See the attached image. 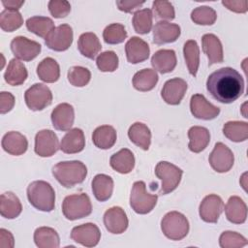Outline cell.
Instances as JSON below:
<instances>
[{
  "instance_id": "cell-48",
  "label": "cell",
  "mask_w": 248,
  "mask_h": 248,
  "mask_svg": "<svg viewBox=\"0 0 248 248\" xmlns=\"http://www.w3.org/2000/svg\"><path fill=\"white\" fill-rule=\"evenodd\" d=\"M47 7L50 15L55 18H63L71 12V5L66 0H50Z\"/></svg>"
},
{
  "instance_id": "cell-10",
  "label": "cell",
  "mask_w": 248,
  "mask_h": 248,
  "mask_svg": "<svg viewBox=\"0 0 248 248\" xmlns=\"http://www.w3.org/2000/svg\"><path fill=\"white\" fill-rule=\"evenodd\" d=\"M42 46L36 42L23 36H16L11 42V50L16 59L31 61L41 52Z\"/></svg>"
},
{
  "instance_id": "cell-9",
  "label": "cell",
  "mask_w": 248,
  "mask_h": 248,
  "mask_svg": "<svg viewBox=\"0 0 248 248\" xmlns=\"http://www.w3.org/2000/svg\"><path fill=\"white\" fill-rule=\"evenodd\" d=\"M73 38L72 27L69 24H60L47 35L45 44L54 51H65L71 46Z\"/></svg>"
},
{
  "instance_id": "cell-31",
  "label": "cell",
  "mask_w": 248,
  "mask_h": 248,
  "mask_svg": "<svg viewBox=\"0 0 248 248\" xmlns=\"http://www.w3.org/2000/svg\"><path fill=\"white\" fill-rule=\"evenodd\" d=\"M116 139V131L110 125L99 126L92 134V141L94 145L100 149L111 148L115 144Z\"/></svg>"
},
{
  "instance_id": "cell-45",
  "label": "cell",
  "mask_w": 248,
  "mask_h": 248,
  "mask_svg": "<svg viewBox=\"0 0 248 248\" xmlns=\"http://www.w3.org/2000/svg\"><path fill=\"white\" fill-rule=\"evenodd\" d=\"M119 59L112 50H107L98 55L96 64L101 72H114L118 68Z\"/></svg>"
},
{
  "instance_id": "cell-14",
  "label": "cell",
  "mask_w": 248,
  "mask_h": 248,
  "mask_svg": "<svg viewBox=\"0 0 248 248\" xmlns=\"http://www.w3.org/2000/svg\"><path fill=\"white\" fill-rule=\"evenodd\" d=\"M224 209L222 199L215 194L207 195L200 203L199 214L202 221L206 223H216Z\"/></svg>"
},
{
  "instance_id": "cell-51",
  "label": "cell",
  "mask_w": 248,
  "mask_h": 248,
  "mask_svg": "<svg viewBox=\"0 0 248 248\" xmlns=\"http://www.w3.org/2000/svg\"><path fill=\"white\" fill-rule=\"evenodd\" d=\"M222 4L234 13H246L247 12V1L246 0H223Z\"/></svg>"
},
{
  "instance_id": "cell-12",
  "label": "cell",
  "mask_w": 248,
  "mask_h": 248,
  "mask_svg": "<svg viewBox=\"0 0 248 248\" xmlns=\"http://www.w3.org/2000/svg\"><path fill=\"white\" fill-rule=\"evenodd\" d=\"M60 149L56 134L48 129L39 131L35 136V153L41 157H50Z\"/></svg>"
},
{
  "instance_id": "cell-46",
  "label": "cell",
  "mask_w": 248,
  "mask_h": 248,
  "mask_svg": "<svg viewBox=\"0 0 248 248\" xmlns=\"http://www.w3.org/2000/svg\"><path fill=\"white\" fill-rule=\"evenodd\" d=\"M219 244L222 248H239L247 244V239L236 232H223L219 237Z\"/></svg>"
},
{
  "instance_id": "cell-50",
  "label": "cell",
  "mask_w": 248,
  "mask_h": 248,
  "mask_svg": "<svg viewBox=\"0 0 248 248\" xmlns=\"http://www.w3.org/2000/svg\"><path fill=\"white\" fill-rule=\"evenodd\" d=\"M144 4V1H136V0H117L116 6L118 10L124 13H133Z\"/></svg>"
},
{
  "instance_id": "cell-24",
  "label": "cell",
  "mask_w": 248,
  "mask_h": 248,
  "mask_svg": "<svg viewBox=\"0 0 248 248\" xmlns=\"http://www.w3.org/2000/svg\"><path fill=\"white\" fill-rule=\"evenodd\" d=\"M225 214L232 224H243L247 218V205L240 197L232 196L225 205Z\"/></svg>"
},
{
  "instance_id": "cell-29",
  "label": "cell",
  "mask_w": 248,
  "mask_h": 248,
  "mask_svg": "<svg viewBox=\"0 0 248 248\" xmlns=\"http://www.w3.org/2000/svg\"><path fill=\"white\" fill-rule=\"evenodd\" d=\"M189 149L194 153H200L206 148L210 141L208 129L202 126H193L188 131Z\"/></svg>"
},
{
  "instance_id": "cell-55",
  "label": "cell",
  "mask_w": 248,
  "mask_h": 248,
  "mask_svg": "<svg viewBox=\"0 0 248 248\" xmlns=\"http://www.w3.org/2000/svg\"><path fill=\"white\" fill-rule=\"evenodd\" d=\"M245 107H246V103H244V104H243V105H242V110H243V112H242V113H243V116H244V117H246V118H247V117H248V116H247V114H246V113H245V112H244V110H245Z\"/></svg>"
},
{
  "instance_id": "cell-52",
  "label": "cell",
  "mask_w": 248,
  "mask_h": 248,
  "mask_svg": "<svg viewBox=\"0 0 248 248\" xmlns=\"http://www.w3.org/2000/svg\"><path fill=\"white\" fill-rule=\"evenodd\" d=\"M15 245L14 236L6 229H0V248H13Z\"/></svg>"
},
{
  "instance_id": "cell-26",
  "label": "cell",
  "mask_w": 248,
  "mask_h": 248,
  "mask_svg": "<svg viewBox=\"0 0 248 248\" xmlns=\"http://www.w3.org/2000/svg\"><path fill=\"white\" fill-rule=\"evenodd\" d=\"M78 49L84 57L94 59L101 51L102 45L95 33L85 32L82 33L78 40Z\"/></svg>"
},
{
  "instance_id": "cell-41",
  "label": "cell",
  "mask_w": 248,
  "mask_h": 248,
  "mask_svg": "<svg viewBox=\"0 0 248 248\" xmlns=\"http://www.w3.org/2000/svg\"><path fill=\"white\" fill-rule=\"evenodd\" d=\"M23 18L18 11L4 10L0 14V27L5 32H13L20 28Z\"/></svg>"
},
{
  "instance_id": "cell-1",
  "label": "cell",
  "mask_w": 248,
  "mask_h": 248,
  "mask_svg": "<svg viewBox=\"0 0 248 248\" xmlns=\"http://www.w3.org/2000/svg\"><path fill=\"white\" fill-rule=\"evenodd\" d=\"M206 89L216 101L231 104L243 94L244 79L236 70L224 67L209 75Z\"/></svg>"
},
{
  "instance_id": "cell-18",
  "label": "cell",
  "mask_w": 248,
  "mask_h": 248,
  "mask_svg": "<svg viewBox=\"0 0 248 248\" xmlns=\"http://www.w3.org/2000/svg\"><path fill=\"white\" fill-rule=\"evenodd\" d=\"M52 126L58 131H69L74 124L75 109L74 107L68 103L57 105L50 115Z\"/></svg>"
},
{
  "instance_id": "cell-11",
  "label": "cell",
  "mask_w": 248,
  "mask_h": 248,
  "mask_svg": "<svg viewBox=\"0 0 248 248\" xmlns=\"http://www.w3.org/2000/svg\"><path fill=\"white\" fill-rule=\"evenodd\" d=\"M208 161L215 171L223 173L229 171L232 168L234 156L232 151L226 144L217 142L209 155Z\"/></svg>"
},
{
  "instance_id": "cell-28",
  "label": "cell",
  "mask_w": 248,
  "mask_h": 248,
  "mask_svg": "<svg viewBox=\"0 0 248 248\" xmlns=\"http://www.w3.org/2000/svg\"><path fill=\"white\" fill-rule=\"evenodd\" d=\"M91 187L96 200L99 202H106L112 195L113 180L109 175L99 173L94 176L91 182Z\"/></svg>"
},
{
  "instance_id": "cell-2",
  "label": "cell",
  "mask_w": 248,
  "mask_h": 248,
  "mask_svg": "<svg viewBox=\"0 0 248 248\" xmlns=\"http://www.w3.org/2000/svg\"><path fill=\"white\" fill-rule=\"evenodd\" d=\"M52 175L62 186L71 188L84 181L87 168L78 160L59 162L52 168Z\"/></svg>"
},
{
  "instance_id": "cell-19",
  "label": "cell",
  "mask_w": 248,
  "mask_h": 248,
  "mask_svg": "<svg viewBox=\"0 0 248 248\" xmlns=\"http://www.w3.org/2000/svg\"><path fill=\"white\" fill-rule=\"evenodd\" d=\"M180 33L181 29L178 24L162 20L153 27V42L156 45L173 43L178 39Z\"/></svg>"
},
{
  "instance_id": "cell-22",
  "label": "cell",
  "mask_w": 248,
  "mask_h": 248,
  "mask_svg": "<svg viewBox=\"0 0 248 248\" xmlns=\"http://www.w3.org/2000/svg\"><path fill=\"white\" fill-rule=\"evenodd\" d=\"M85 147L84 133L79 128L70 129L62 138L60 149L66 154H76L82 151Z\"/></svg>"
},
{
  "instance_id": "cell-34",
  "label": "cell",
  "mask_w": 248,
  "mask_h": 248,
  "mask_svg": "<svg viewBox=\"0 0 248 248\" xmlns=\"http://www.w3.org/2000/svg\"><path fill=\"white\" fill-rule=\"evenodd\" d=\"M34 242L39 248H58L60 238L54 229L40 227L34 232Z\"/></svg>"
},
{
  "instance_id": "cell-42",
  "label": "cell",
  "mask_w": 248,
  "mask_h": 248,
  "mask_svg": "<svg viewBox=\"0 0 248 248\" xmlns=\"http://www.w3.org/2000/svg\"><path fill=\"white\" fill-rule=\"evenodd\" d=\"M127 38V31L121 23H111L103 31V39L108 45L121 44Z\"/></svg>"
},
{
  "instance_id": "cell-7",
  "label": "cell",
  "mask_w": 248,
  "mask_h": 248,
  "mask_svg": "<svg viewBox=\"0 0 248 248\" xmlns=\"http://www.w3.org/2000/svg\"><path fill=\"white\" fill-rule=\"evenodd\" d=\"M158 196L147 192L143 181H136L133 184L130 195V205L138 214H147L155 207Z\"/></svg>"
},
{
  "instance_id": "cell-44",
  "label": "cell",
  "mask_w": 248,
  "mask_h": 248,
  "mask_svg": "<svg viewBox=\"0 0 248 248\" xmlns=\"http://www.w3.org/2000/svg\"><path fill=\"white\" fill-rule=\"evenodd\" d=\"M69 82L77 87H83L91 79V73L87 68L81 66H73L69 69L67 75Z\"/></svg>"
},
{
  "instance_id": "cell-36",
  "label": "cell",
  "mask_w": 248,
  "mask_h": 248,
  "mask_svg": "<svg viewBox=\"0 0 248 248\" xmlns=\"http://www.w3.org/2000/svg\"><path fill=\"white\" fill-rule=\"evenodd\" d=\"M158 75L153 69H142L137 72L133 77V86L135 89L146 92L152 90L158 82Z\"/></svg>"
},
{
  "instance_id": "cell-35",
  "label": "cell",
  "mask_w": 248,
  "mask_h": 248,
  "mask_svg": "<svg viewBox=\"0 0 248 248\" xmlns=\"http://www.w3.org/2000/svg\"><path fill=\"white\" fill-rule=\"evenodd\" d=\"M39 78L46 83H53L59 79L60 68L57 61L51 57L43 59L37 66Z\"/></svg>"
},
{
  "instance_id": "cell-43",
  "label": "cell",
  "mask_w": 248,
  "mask_h": 248,
  "mask_svg": "<svg viewBox=\"0 0 248 248\" xmlns=\"http://www.w3.org/2000/svg\"><path fill=\"white\" fill-rule=\"evenodd\" d=\"M191 19L199 25H212L217 19V14L211 7L200 6L192 11Z\"/></svg>"
},
{
  "instance_id": "cell-53",
  "label": "cell",
  "mask_w": 248,
  "mask_h": 248,
  "mask_svg": "<svg viewBox=\"0 0 248 248\" xmlns=\"http://www.w3.org/2000/svg\"><path fill=\"white\" fill-rule=\"evenodd\" d=\"M3 6L6 8V10H14L18 11L21 6L24 4V0L16 1V0H2Z\"/></svg>"
},
{
  "instance_id": "cell-20",
  "label": "cell",
  "mask_w": 248,
  "mask_h": 248,
  "mask_svg": "<svg viewBox=\"0 0 248 248\" xmlns=\"http://www.w3.org/2000/svg\"><path fill=\"white\" fill-rule=\"evenodd\" d=\"M125 52L128 62L138 64L149 57L150 48L148 44L139 37H132L125 45Z\"/></svg>"
},
{
  "instance_id": "cell-17",
  "label": "cell",
  "mask_w": 248,
  "mask_h": 248,
  "mask_svg": "<svg viewBox=\"0 0 248 248\" xmlns=\"http://www.w3.org/2000/svg\"><path fill=\"white\" fill-rule=\"evenodd\" d=\"M104 225L106 229L113 234H120L128 228V218L125 211L119 206L108 208L104 214Z\"/></svg>"
},
{
  "instance_id": "cell-6",
  "label": "cell",
  "mask_w": 248,
  "mask_h": 248,
  "mask_svg": "<svg viewBox=\"0 0 248 248\" xmlns=\"http://www.w3.org/2000/svg\"><path fill=\"white\" fill-rule=\"evenodd\" d=\"M155 174L162 181L159 194L167 195L177 188L180 183L183 170L170 162L161 161L155 167Z\"/></svg>"
},
{
  "instance_id": "cell-23",
  "label": "cell",
  "mask_w": 248,
  "mask_h": 248,
  "mask_svg": "<svg viewBox=\"0 0 248 248\" xmlns=\"http://www.w3.org/2000/svg\"><path fill=\"white\" fill-rule=\"evenodd\" d=\"M202 46L204 54L208 58L209 66L223 62V46L217 36L214 34H204L202 37Z\"/></svg>"
},
{
  "instance_id": "cell-40",
  "label": "cell",
  "mask_w": 248,
  "mask_h": 248,
  "mask_svg": "<svg viewBox=\"0 0 248 248\" xmlns=\"http://www.w3.org/2000/svg\"><path fill=\"white\" fill-rule=\"evenodd\" d=\"M153 14L150 9H142L137 11L132 19L135 31L138 34H148L152 28Z\"/></svg>"
},
{
  "instance_id": "cell-54",
  "label": "cell",
  "mask_w": 248,
  "mask_h": 248,
  "mask_svg": "<svg viewBox=\"0 0 248 248\" xmlns=\"http://www.w3.org/2000/svg\"><path fill=\"white\" fill-rule=\"evenodd\" d=\"M246 175H247V173L245 172V173H243V175L241 176V178H240V184L242 185V187H243V189L245 190V191H247L246 190Z\"/></svg>"
},
{
  "instance_id": "cell-16",
  "label": "cell",
  "mask_w": 248,
  "mask_h": 248,
  "mask_svg": "<svg viewBox=\"0 0 248 248\" xmlns=\"http://www.w3.org/2000/svg\"><path fill=\"white\" fill-rule=\"evenodd\" d=\"M187 88L188 85L184 79L179 78H170L164 83L161 90V96L169 105H179L186 93Z\"/></svg>"
},
{
  "instance_id": "cell-27",
  "label": "cell",
  "mask_w": 248,
  "mask_h": 248,
  "mask_svg": "<svg viewBox=\"0 0 248 248\" xmlns=\"http://www.w3.org/2000/svg\"><path fill=\"white\" fill-rule=\"evenodd\" d=\"M109 165L115 171L119 173H129L135 167V156L130 149L122 148L118 152L111 155Z\"/></svg>"
},
{
  "instance_id": "cell-39",
  "label": "cell",
  "mask_w": 248,
  "mask_h": 248,
  "mask_svg": "<svg viewBox=\"0 0 248 248\" xmlns=\"http://www.w3.org/2000/svg\"><path fill=\"white\" fill-rule=\"evenodd\" d=\"M183 54L190 75L196 77L200 65V48L195 40H188L184 44Z\"/></svg>"
},
{
  "instance_id": "cell-21",
  "label": "cell",
  "mask_w": 248,
  "mask_h": 248,
  "mask_svg": "<svg viewBox=\"0 0 248 248\" xmlns=\"http://www.w3.org/2000/svg\"><path fill=\"white\" fill-rule=\"evenodd\" d=\"M1 145L7 153L14 156H19L26 152L28 148V140L21 133L11 131L3 136Z\"/></svg>"
},
{
  "instance_id": "cell-5",
  "label": "cell",
  "mask_w": 248,
  "mask_h": 248,
  "mask_svg": "<svg viewBox=\"0 0 248 248\" xmlns=\"http://www.w3.org/2000/svg\"><path fill=\"white\" fill-rule=\"evenodd\" d=\"M161 230L170 240H181L189 232L188 219L178 211L168 212L161 221Z\"/></svg>"
},
{
  "instance_id": "cell-4",
  "label": "cell",
  "mask_w": 248,
  "mask_h": 248,
  "mask_svg": "<svg viewBox=\"0 0 248 248\" xmlns=\"http://www.w3.org/2000/svg\"><path fill=\"white\" fill-rule=\"evenodd\" d=\"M62 212L70 221L84 218L91 214L92 204L85 193L73 194L65 197L62 202Z\"/></svg>"
},
{
  "instance_id": "cell-3",
  "label": "cell",
  "mask_w": 248,
  "mask_h": 248,
  "mask_svg": "<svg viewBox=\"0 0 248 248\" xmlns=\"http://www.w3.org/2000/svg\"><path fill=\"white\" fill-rule=\"evenodd\" d=\"M27 199L36 209L50 212L55 206V192L52 186L44 180L31 182L27 187Z\"/></svg>"
},
{
  "instance_id": "cell-47",
  "label": "cell",
  "mask_w": 248,
  "mask_h": 248,
  "mask_svg": "<svg viewBox=\"0 0 248 248\" xmlns=\"http://www.w3.org/2000/svg\"><path fill=\"white\" fill-rule=\"evenodd\" d=\"M152 10L155 18L164 20H172L175 17V12L172 4L169 1L156 0L152 3Z\"/></svg>"
},
{
  "instance_id": "cell-38",
  "label": "cell",
  "mask_w": 248,
  "mask_h": 248,
  "mask_svg": "<svg viewBox=\"0 0 248 248\" xmlns=\"http://www.w3.org/2000/svg\"><path fill=\"white\" fill-rule=\"evenodd\" d=\"M223 134L232 141H244L248 139V123L245 121H228L223 126Z\"/></svg>"
},
{
  "instance_id": "cell-25",
  "label": "cell",
  "mask_w": 248,
  "mask_h": 248,
  "mask_svg": "<svg viewBox=\"0 0 248 248\" xmlns=\"http://www.w3.org/2000/svg\"><path fill=\"white\" fill-rule=\"evenodd\" d=\"M176 63V54L172 49H160L156 51L151 58L152 67L161 74L172 72Z\"/></svg>"
},
{
  "instance_id": "cell-13",
  "label": "cell",
  "mask_w": 248,
  "mask_h": 248,
  "mask_svg": "<svg viewBox=\"0 0 248 248\" xmlns=\"http://www.w3.org/2000/svg\"><path fill=\"white\" fill-rule=\"evenodd\" d=\"M71 238L82 246L94 247L101 239V232L97 225L85 223L72 229Z\"/></svg>"
},
{
  "instance_id": "cell-32",
  "label": "cell",
  "mask_w": 248,
  "mask_h": 248,
  "mask_svg": "<svg viewBox=\"0 0 248 248\" xmlns=\"http://www.w3.org/2000/svg\"><path fill=\"white\" fill-rule=\"evenodd\" d=\"M22 211L19 199L13 192H6L0 198V214L6 219H15Z\"/></svg>"
},
{
  "instance_id": "cell-30",
  "label": "cell",
  "mask_w": 248,
  "mask_h": 248,
  "mask_svg": "<svg viewBox=\"0 0 248 248\" xmlns=\"http://www.w3.org/2000/svg\"><path fill=\"white\" fill-rule=\"evenodd\" d=\"M28 76L25 65L16 58L10 60L4 74L5 81L12 86H17L24 83Z\"/></svg>"
},
{
  "instance_id": "cell-15",
  "label": "cell",
  "mask_w": 248,
  "mask_h": 248,
  "mask_svg": "<svg viewBox=\"0 0 248 248\" xmlns=\"http://www.w3.org/2000/svg\"><path fill=\"white\" fill-rule=\"evenodd\" d=\"M191 113L198 119L211 120L220 113V108L209 103L202 94H195L190 100Z\"/></svg>"
},
{
  "instance_id": "cell-37",
  "label": "cell",
  "mask_w": 248,
  "mask_h": 248,
  "mask_svg": "<svg viewBox=\"0 0 248 248\" xmlns=\"http://www.w3.org/2000/svg\"><path fill=\"white\" fill-rule=\"evenodd\" d=\"M26 28L35 35L46 39L47 35L55 28L53 20L47 16H35L29 17L26 22Z\"/></svg>"
},
{
  "instance_id": "cell-33",
  "label": "cell",
  "mask_w": 248,
  "mask_h": 248,
  "mask_svg": "<svg viewBox=\"0 0 248 248\" xmlns=\"http://www.w3.org/2000/svg\"><path fill=\"white\" fill-rule=\"evenodd\" d=\"M130 140L143 150H148L151 143L150 129L141 122H135L128 130Z\"/></svg>"
},
{
  "instance_id": "cell-49",
  "label": "cell",
  "mask_w": 248,
  "mask_h": 248,
  "mask_svg": "<svg viewBox=\"0 0 248 248\" xmlns=\"http://www.w3.org/2000/svg\"><path fill=\"white\" fill-rule=\"evenodd\" d=\"M15 96L6 91H2L0 93V112L1 114H5L12 110L15 106Z\"/></svg>"
},
{
  "instance_id": "cell-8",
  "label": "cell",
  "mask_w": 248,
  "mask_h": 248,
  "mask_svg": "<svg viewBox=\"0 0 248 248\" xmlns=\"http://www.w3.org/2000/svg\"><path fill=\"white\" fill-rule=\"evenodd\" d=\"M24 100L31 110H43L51 104L52 93L46 84L35 83L25 91Z\"/></svg>"
}]
</instances>
